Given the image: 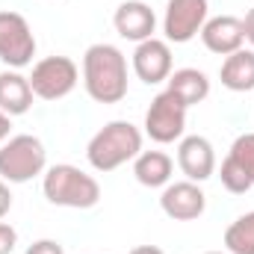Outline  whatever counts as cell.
Listing matches in <instances>:
<instances>
[{
  "label": "cell",
  "mask_w": 254,
  "mask_h": 254,
  "mask_svg": "<svg viewBox=\"0 0 254 254\" xmlns=\"http://www.w3.org/2000/svg\"><path fill=\"white\" fill-rule=\"evenodd\" d=\"M133 175L148 190L169 187V181H172V157L163 154V151H139V157L133 160Z\"/></svg>",
  "instance_id": "16"
},
{
  "label": "cell",
  "mask_w": 254,
  "mask_h": 254,
  "mask_svg": "<svg viewBox=\"0 0 254 254\" xmlns=\"http://www.w3.org/2000/svg\"><path fill=\"white\" fill-rule=\"evenodd\" d=\"M204 24H207V0H169L163 18V33L169 42L187 45L201 33Z\"/></svg>",
  "instance_id": "8"
},
{
  "label": "cell",
  "mask_w": 254,
  "mask_h": 254,
  "mask_svg": "<svg viewBox=\"0 0 254 254\" xmlns=\"http://www.w3.org/2000/svg\"><path fill=\"white\" fill-rule=\"evenodd\" d=\"M219 178H222V187L228 192H234V195H243V192H249L254 187L252 184V178L243 172V166L237 163V160H225L222 163V169H219Z\"/></svg>",
  "instance_id": "19"
},
{
  "label": "cell",
  "mask_w": 254,
  "mask_h": 254,
  "mask_svg": "<svg viewBox=\"0 0 254 254\" xmlns=\"http://www.w3.org/2000/svg\"><path fill=\"white\" fill-rule=\"evenodd\" d=\"M160 207L169 219L175 222H192L204 213L207 207V195L201 192L198 184L192 181H181V184H169L163 195H160Z\"/></svg>",
  "instance_id": "10"
},
{
  "label": "cell",
  "mask_w": 254,
  "mask_h": 254,
  "mask_svg": "<svg viewBox=\"0 0 254 254\" xmlns=\"http://www.w3.org/2000/svg\"><path fill=\"white\" fill-rule=\"evenodd\" d=\"M219 77H222V86L231 89V92H252L254 89V51L240 48L237 54L225 57Z\"/></svg>",
  "instance_id": "17"
},
{
  "label": "cell",
  "mask_w": 254,
  "mask_h": 254,
  "mask_svg": "<svg viewBox=\"0 0 254 254\" xmlns=\"http://www.w3.org/2000/svg\"><path fill=\"white\" fill-rule=\"evenodd\" d=\"M36 57V36L24 15L0 12V63L9 68H24Z\"/></svg>",
  "instance_id": "6"
},
{
  "label": "cell",
  "mask_w": 254,
  "mask_h": 254,
  "mask_svg": "<svg viewBox=\"0 0 254 254\" xmlns=\"http://www.w3.org/2000/svg\"><path fill=\"white\" fill-rule=\"evenodd\" d=\"M178 166L181 172L190 178L192 184H201L207 178H213L216 172V151L210 145V139L204 136H187L178 145Z\"/></svg>",
  "instance_id": "12"
},
{
  "label": "cell",
  "mask_w": 254,
  "mask_h": 254,
  "mask_svg": "<svg viewBox=\"0 0 254 254\" xmlns=\"http://www.w3.org/2000/svg\"><path fill=\"white\" fill-rule=\"evenodd\" d=\"M169 83V92L190 110L195 104H201L207 95H210V80H207V74L204 71H198V68H178V71H172V77L166 80Z\"/></svg>",
  "instance_id": "15"
},
{
  "label": "cell",
  "mask_w": 254,
  "mask_h": 254,
  "mask_svg": "<svg viewBox=\"0 0 254 254\" xmlns=\"http://www.w3.org/2000/svg\"><path fill=\"white\" fill-rule=\"evenodd\" d=\"M83 83L92 101L119 104L127 95V60L116 45H92L83 57Z\"/></svg>",
  "instance_id": "1"
},
{
  "label": "cell",
  "mask_w": 254,
  "mask_h": 254,
  "mask_svg": "<svg viewBox=\"0 0 254 254\" xmlns=\"http://www.w3.org/2000/svg\"><path fill=\"white\" fill-rule=\"evenodd\" d=\"M27 80H30V89L36 98L60 101V98L74 92L80 71H77L74 60H68V57H45L42 63L33 65V74Z\"/></svg>",
  "instance_id": "5"
},
{
  "label": "cell",
  "mask_w": 254,
  "mask_h": 254,
  "mask_svg": "<svg viewBox=\"0 0 254 254\" xmlns=\"http://www.w3.org/2000/svg\"><path fill=\"white\" fill-rule=\"evenodd\" d=\"M184 130H187V107H184L169 89L160 92V95L151 101L148 113H145V133H148L154 142L169 145V142L181 139Z\"/></svg>",
  "instance_id": "7"
},
{
  "label": "cell",
  "mask_w": 254,
  "mask_h": 254,
  "mask_svg": "<svg viewBox=\"0 0 254 254\" xmlns=\"http://www.w3.org/2000/svg\"><path fill=\"white\" fill-rule=\"evenodd\" d=\"M133 71L142 83L157 86L172 77V48L163 39H145L133 51Z\"/></svg>",
  "instance_id": "9"
},
{
  "label": "cell",
  "mask_w": 254,
  "mask_h": 254,
  "mask_svg": "<svg viewBox=\"0 0 254 254\" xmlns=\"http://www.w3.org/2000/svg\"><path fill=\"white\" fill-rule=\"evenodd\" d=\"M45 198L57 207H71V210H89L101 201V187L92 175H86L83 169L60 163L54 169H48L45 175Z\"/></svg>",
  "instance_id": "3"
},
{
  "label": "cell",
  "mask_w": 254,
  "mask_h": 254,
  "mask_svg": "<svg viewBox=\"0 0 254 254\" xmlns=\"http://www.w3.org/2000/svg\"><path fill=\"white\" fill-rule=\"evenodd\" d=\"M201 42L210 54H219V57H231L243 48L246 42V33H243V21L234 18V15H219V18H210L204 27H201Z\"/></svg>",
  "instance_id": "13"
},
{
  "label": "cell",
  "mask_w": 254,
  "mask_h": 254,
  "mask_svg": "<svg viewBox=\"0 0 254 254\" xmlns=\"http://www.w3.org/2000/svg\"><path fill=\"white\" fill-rule=\"evenodd\" d=\"M45 163H48V151L39 136L21 133V136H12L0 148V178L9 184L33 181L36 175L45 172Z\"/></svg>",
  "instance_id": "4"
},
{
  "label": "cell",
  "mask_w": 254,
  "mask_h": 254,
  "mask_svg": "<svg viewBox=\"0 0 254 254\" xmlns=\"http://www.w3.org/2000/svg\"><path fill=\"white\" fill-rule=\"evenodd\" d=\"M243 33H246V42L254 45V9H249L246 18H243Z\"/></svg>",
  "instance_id": "24"
},
{
  "label": "cell",
  "mask_w": 254,
  "mask_h": 254,
  "mask_svg": "<svg viewBox=\"0 0 254 254\" xmlns=\"http://www.w3.org/2000/svg\"><path fill=\"white\" fill-rule=\"evenodd\" d=\"M142 151V133L130 122H110L89 142L86 157L95 172H116L127 160H136Z\"/></svg>",
  "instance_id": "2"
},
{
  "label": "cell",
  "mask_w": 254,
  "mask_h": 254,
  "mask_svg": "<svg viewBox=\"0 0 254 254\" xmlns=\"http://www.w3.org/2000/svg\"><path fill=\"white\" fill-rule=\"evenodd\" d=\"M225 249L228 254H254V210L225 231Z\"/></svg>",
  "instance_id": "18"
},
{
  "label": "cell",
  "mask_w": 254,
  "mask_h": 254,
  "mask_svg": "<svg viewBox=\"0 0 254 254\" xmlns=\"http://www.w3.org/2000/svg\"><path fill=\"white\" fill-rule=\"evenodd\" d=\"M9 130H12V116H6V113L0 110V142L9 139Z\"/></svg>",
  "instance_id": "25"
},
{
  "label": "cell",
  "mask_w": 254,
  "mask_h": 254,
  "mask_svg": "<svg viewBox=\"0 0 254 254\" xmlns=\"http://www.w3.org/2000/svg\"><path fill=\"white\" fill-rule=\"evenodd\" d=\"M207 254H225V252H207Z\"/></svg>",
  "instance_id": "27"
},
{
  "label": "cell",
  "mask_w": 254,
  "mask_h": 254,
  "mask_svg": "<svg viewBox=\"0 0 254 254\" xmlns=\"http://www.w3.org/2000/svg\"><path fill=\"white\" fill-rule=\"evenodd\" d=\"M228 157L243 166V172L252 178V184H254V133L237 136V142L231 145V154H228Z\"/></svg>",
  "instance_id": "20"
},
{
  "label": "cell",
  "mask_w": 254,
  "mask_h": 254,
  "mask_svg": "<svg viewBox=\"0 0 254 254\" xmlns=\"http://www.w3.org/2000/svg\"><path fill=\"white\" fill-rule=\"evenodd\" d=\"M130 254H163V252H160L157 246H136Z\"/></svg>",
  "instance_id": "26"
},
{
  "label": "cell",
  "mask_w": 254,
  "mask_h": 254,
  "mask_svg": "<svg viewBox=\"0 0 254 254\" xmlns=\"http://www.w3.org/2000/svg\"><path fill=\"white\" fill-rule=\"evenodd\" d=\"M33 98L36 95H33L30 80L24 74H18L15 68L0 71V110L6 116H24V113H30Z\"/></svg>",
  "instance_id": "14"
},
{
  "label": "cell",
  "mask_w": 254,
  "mask_h": 254,
  "mask_svg": "<svg viewBox=\"0 0 254 254\" xmlns=\"http://www.w3.org/2000/svg\"><path fill=\"white\" fill-rule=\"evenodd\" d=\"M9 210H12V192H9V187H6V181L0 178V219H3Z\"/></svg>",
  "instance_id": "23"
},
{
  "label": "cell",
  "mask_w": 254,
  "mask_h": 254,
  "mask_svg": "<svg viewBox=\"0 0 254 254\" xmlns=\"http://www.w3.org/2000/svg\"><path fill=\"white\" fill-rule=\"evenodd\" d=\"M27 254H65V252L57 240H36V243L27 249Z\"/></svg>",
  "instance_id": "22"
},
{
  "label": "cell",
  "mask_w": 254,
  "mask_h": 254,
  "mask_svg": "<svg viewBox=\"0 0 254 254\" xmlns=\"http://www.w3.org/2000/svg\"><path fill=\"white\" fill-rule=\"evenodd\" d=\"M113 24H116V33L127 39V42H145V39H154V30H157V15L148 3L142 0H125L116 15H113Z\"/></svg>",
  "instance_id": "11"
},
{
  "label": "cell",
  "mask_w": 254,
  "mask_h": 254,
  "mask_svg": "<svg viewBox=\"0 0 254 254\" xmlns=\"http://www.w3.org/2000/svg\"><path fill=\"white\" fill-rule=\"evenodd\" d=\"M15 243H18L15 228H12V225H6V222H0V254H9L12 249H15Z\"/></svg>",
  "instance_id": "21"
}]
</instances>
